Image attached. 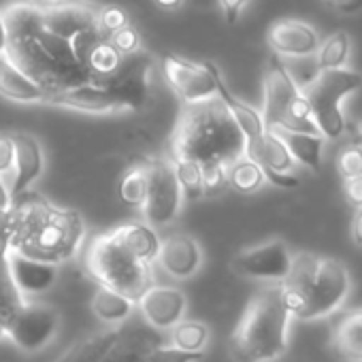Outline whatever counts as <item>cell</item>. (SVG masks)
I'll list each match as a JSON object with an SVG mask.
<instances>
[{
	"mask_svg": "<svg viewBox=\"0 0 362 362\" xmlns=\"http://www.w3.org/2000/svg\"><path fill=\"white\" fill-rule=\"evenodd\" d=\"M98 11L100 9L81 0H60V3L41 5V28L49 35L73 41L86 30L100 28Z\"/></svg>",
	"mask_w": 362,
	"mask_h": 362,
	"instance_id": "12",
	"label": "cell"
},
{
	"mask_svg": "<svg viewBox=\"0 0 362 362\" xmlns=\"http://www.w3.org/2000/svg\"><path fill=\"white\" fill-rule=\"evenodd\" d=\"M16 175L11 181V197L18 199L33 190L45 170V153L41 143L28 132H16Z\"/></svg>",
	"mask_w": 362,
	"mask_h": 362,
	"instance_id": "20",
	"label": "cell"
},
{
	"mask_svg": "<svg viewBox=\"0 0 362 362\" xmlns=\"http://www.w3.org/2000/svg\"><path fill=\"white\" fill-rule=\"evenodd\" d=\"M160 64L168 86L184 103V107L207 103L220 96L218 66L214 62L199 64L175 54H164L160 58Z\"/></svg>",
	"mask_w": 362,
	"mask_h": 362,
	"instance_id": "9",
	"label": "cell"
},
{
	"mask_svg": "<svg viewBox=\"0 0 362 362\" xmlns=\"http://www.w3.org/2000/svg\"><path fill=\"white\" fill-rule=\"evenodd\" d=\"M349 54H351V39L345 30H339V33L330 35L326 41H322L320 52L315 56V66H317V71L345 69Z\"/></svg>",
	"mask_w": 362,
	"mask_h": 362,
	"instance_id": "28",
	"label": "cell"
},
{
	"mask_svg": "<svg viewBox=\"0 0 362 362\" xmlns=\"http://www.w3.org/2000/svg\"><path fill=\"white\" fill-rule=\"evenodd\" d=\"M122 345V328H107L75 341L56 362H107Z\"/></svg>",
	"mask_w": 362,
	"mask_h": 362,
	"instance_id": "22",
	"label": "cell"
},
{
	"mask_svg": "<svg viewBox=\"0 0 362 362\" xmlns=\"http://www.w3.org/2000/svg\"><path fill=\"white\" fill-rule=\"evenodd\" d=\"M7 328H9V322L5 317H0V339H7Z\"/></svg>",
	"mask_w": 362,
	"mask_h": 362,
	"instance_id": "46",
	"label": "cell"
},
{
	"mask_svg": "<svg viewBox=\"0 0 362 362\" xmlns=\"http://www.w3.org/2000/svg\"><path fill=\"white\" fill-rule=\"evenodd\" d=\"M83 237H86L83 218L73 209L54 205L43 226L16 252H22L37 260L60 264L79 252Z\"/></svg>",
	"mask_w": 362,
	"mask_h": 362,
	"instance_id": "7",
	"label": "cell"
},
{
	"mask_svg": "<svg viewBox=\"0 0 362 362\" xmlns=\"http://www.w3.org/2000/svg\"><path fill=\"white\" fill-rule=\"evenodd\" d=\"M134 307H136L134 300H130L128 296H124L115 290L103 288V286L96 288V292L90 300V309L96 315V320L109 328H119L132 315Z\"/></svg>",
	"mask_w": 362,
	"mask_h": 362,
	"instance_id": "24",
	"label": "cell"
},
{
	"mask_svg": "<svg viewBox=\"0 0 362 362\" xmlns=\"http://www.w3.org/2000/svg\"><path fill=\"white\" fill-rule=\"evenodd\" d=\"M290 322L279 284L264 286L252 296L243 317L228 339L235 362H275L290 345Z\"/></svg>",
	"mask_w": 362,
	"mask_h": 362,
	"instance_id": "3",
	"label": "cell"
},
{
	"mask_svg": "<svg viewBox=\"0 0 362 362\" xmlns=\"http://www.w3.org/2000/svg\"><path fill=\"white\" fill-rule=\"evenodd\" d=\"M247 3H250V0H218V5H220L224 18L228 22H235L241 16V11L247 7Z\"/></svg>",
	"mask_w": 362,
	"mask_h": 362,
	"instance_id": "39",
	"label": "cell"
},
{
	"mask_svg": "<svg viewBox=\"0 0 362 362\" xmlns=\"http://www.w3.org/2000/svg\"><path fill=\"white\" fill-rule=\"evenodd\" d=\"M9 252H11V237H9V230L3 222L0 224V258H7Z\"/></svg>",
	"mask_w": 362,
	"mask_h": 362,
	"instance_id": "43",
	"label": "cell"
},
{
	"mask_svg": "<svg viewBox=\"0 0 362 362\" xmlns=\"http://www.w3.org/2000/svg\"><path fill=\"white\" fill-rule=\"evenodd\" d=\"M88 275L103 288L115 290L130 300L139 303L143 294L156 286L151 264L134 258L111 233L96 235L83 258Z\"/></svg>",
	"mask_w": 362,
	"mask_h": 362,
	"instance_id": "4",
	"label": "cell"
},
{
	"mask_svg": "<svg viewBox=\"0 0 362 362\" xmlns=\"http://www.w3.org/2000/svg\"><path fill=\"white\" fill-rule=\"evenodd\" d=\"M267 43L277 58L307 60L311 56H317L322 39L311 24L303 20L284 18L269 26Z\"/></svg>",
	"mask_w": 362,
	"mask_h": 362,
	"instance_id": "13",
	"label": "cell"
},
{
	"mask_svg": "<svg viewBox=\"0 0 362 362\" xmlns=\"http://www.w3.org/2000/svg\"><path fill=\"white\" fill-rule=\"evenodd\" d=\"M360 88H362V75L349 69L320 71L303 88L309 100L315 126L326 141H334L343 136L347 124H345L341 103Z\"/></svg>",
	"mask_w": 362,
	"mask_h": 362,
	"instance_id": "6",
	"label": "cell"
},
{
	"mask_svg": "<svg viewBox=\"0 0 362 362\" xmlns=\"http://www.w3.org/2000/svg\"><path fill=\"white\" fill-rule=\"evenodd\" d=\"M13 207V197H11V186L0 175V211H9Z\"/></svg>",
	"mask_w": 362,
	"mask_h": 362,
	"instance_id": "40",
	"label": "cell"
},
{
	"mask_svg": "<svg viewBox=\"0 0 362 362\" xmlns=\"http://www.w3.org/2000/svg\"><path fill=\"white\" fill-rule=\"evenodd\" d=\"M173 160V166H175V173H177V179H179V186L184 190V197L186 201H199L207 194V188H205V173H203V166L188 160V158H170Z\"/></svg>",
	"mask_w": 362,
	"mask_h": 362,
	"instance_id": "32",
	"label": "cell"
},
{
	"mask_svg": "<svg viewBox=\"0 0 362 362\" xmlns=\"http://www.w3.org/2000/svg\"><path fill=\"white\" fill-rule=\"evenodd\" d=\"M9 52V28L5 20V11H0V56Z\"/></svg>",
	"mask_w": 362,
	"mask_h": 362,
	"instance_id": "41",
	"label": "cell"
},
{
	"mask_svg": "<svg viewBox=\"0 0 362 362\" xmlns=\"http://www.w3.org/2000/svg\"><path fill=\"white\" fill-rule=\"evenodd\" d=\"M218 86H220V98L226 103V107L230 109L235 122L239 124V128H241V132L245 136V143H247L245 156L256 162L262 147H264V141H267V136L271 132L267 122H264V115H262V111L254 109L252 105L243 103L239 96L233 94V90L224 81V75H222L220 69H218Z\"/></svg>",
	"mask_w": 362,
	"mask_h": 362,
	"instance_id": "19",
	"label": "cell"
},
{
	"mask_svg": "<svg viewBox=\"0 0 362 362\" xmlns=\"http://www.w3.org/2000/svg\"><path fill=\"white\" fill-rule=\"evenodd\" d=\"M264 184H269L264 168L247 156H243L228 168V186L241 194L258 192Z\"/></svg>",
	"mask_w": 362,
	"mask_h": 362,
	"instance_id": "27",
	"label": "cell"
},
{
	"mask_svg": "<svg viewBox=\"0 0 362 362\" xmlns=\"http://www.w3.org/2000/svg\"><path fill=\"white\" fill-rule=\"evenodd\" d=\"M7 262H9L11 279L20 290V294L24 296V300H35V296H41L47 290H52L60 275V264L37 260L16 250L9 252Z\"/></svg>",
	"mask_w": 362,
	"mask_h": 362,
	"instance_id": "18",
	"label": "cell"
},
{
	"mask_svg": "<svg viewBox=\"0 0 362 362\" xmlns=\"http://www.w3.org/2000/svg\"><path fill=\"white\" fill-rule=\"evenodd\" d=\"M343 194L347 203L356 209H362V177L343 181Z\"/></svg>",
	"mask_w": 362,
	"mask_h": 362,
	"instance_id": "38",
	"label": "cell"
},
{
	"mask_svg": "<svg viewBox=\"0 0 362 362\" xmlns=\"http://www.w3.org/2000/svg\"><path fill=\"white\" fill-rule=\"evenodd\" d=\"M207 351H186L177 345H156L143 354V362H199Z\"/></svg>",
	"mask_w": 362,
	"mask_h": 362,
	"instance_id": "33",
	"label": "cell"
},
{
	"mask_svg": "<svg viewBox=\"0 0 362 362\" xmlns=\"http://www.w3.org/2000/svg\"><path fill=\"white\" fill-rule=\"evenodd\" d=\"M0 175H3V177H13L16 175V143H13V134H0Z\"/></svg>",
	"mask_w": 362,
	"mask_h": 362,
	"instance_id": "37",
	"label": "cell"
},
{
	"mask_svg": "<svg viewBox=\"0 0 362 362\" xmlns=\"http://www.w3.org/2000/svg\"><path fill=\"white\" fill-rule=\"evenodd\" d=\"M281 141L288 145L292 158L296 164H303L305 168L317 173L322 166L324 158V143L326 139L322 134H311V132H288V130H275Z\"/></svg>",
	"mask_w": 362,
	"mask_h": 362,
	"instance_id": "25",
	"label": "cell"
},
{
	"mask_svg": "<svg viewBox=\"0 0 362 362\" xmlns=\"http://www.w3.org/2000/svg\"><path fill=\"white\" fill-rule=\"evenodd\" d=\"M145 322L156 330H173L181 320H186L188 296L175 286H151L136 303Z\"/></svg>",
	"mask_w": 362,
	"mask_h": 362,
	"instance_id": "15",
	"label": "cell"
},
{
	"mask_svg": "<svg viewBox=\"0 0 362 362\" xmlns=\"http://www.w3.org/2000/svg\"><path fill=\"white\" fill-rule=\"evenodd\" d=\"M149 192V166L147 162L128 168L119 181V199L130 207H143Z\"/></svg>",
	"mask_w": 362,
	"mask_h": 362,
	"instance_id": "30",
	"label": "cell"
},
{
	"mask_svg": "<svg viewBox=\"0 0 362 362\" xmlns=\"http://www.w3.org/2000/svg\"><path fill=\"white\" fill-rule=\"evenodd\" d=\"M173 158H188L203 168H230L245 156L247 143L226 103L218 96L207 103L186 105L173 136Z\"/></svg>",
	"mask_w": 362,
	"mask_h": 362,
	"instance_id": "1",
	"label": "cell"
},
{
	"mask_svg": "<svg viewBox=\"0 0 362 362\" xmlns=\"http://www.w3.org/2000/svg\"><path fill=\"white\" fill-rule=\"evenodd\" d=\"M107 362H136V360L134 358H122V360H107ZM139 362H143V358Z\"/></svg>",
	"mask_w": 362,
	"mask_h": 362,
	"instance_id": "48",
	"label": "cell"
},
{
	"mask_svg": "<svg viewBox=\"0 0 362 362\" xmlns=\"http://www.w3.org/2000/svg\"><path fill=\"white\" fill-rule=\"evenodd\" d=\"M62 317L56 307L39 300H26L7 328V339L26 354L45 349L60 332Z\"/></svg>",
	"mask_w": 362,
	"mask_h": 362,
	"instance_id": "10",
	"label": "cell"
},
{
	"mask_svg": "<svg viewBox=\"0 0 362 362\" xmlns=\"http://www.w3.org/2000/svg\"><path fill=\"white\" fill-rule=\"evenodd\" d=\"M351 239L356 245H362V209H356L351 218Z\"/></svg>",
	"mask_w": 362,
	"mask_h": 362,
	"instance_id": "42",
	"label": "cell"
},
{
	"mask_svg": "<svg viewBox=\"0 0 362 362\" xmlns=\"http://www.w3.org/2000/svg\"><path fill=\"white\" fill-rule=\"evenodd\" d=\"M262 92H264L262 115L269 130L320 134L303 88L277 56H273L267 64L262 77Z\"/></svg>",
	"mask_w": 362,
	"mask_h": 362,
	"instance_id": "5",
	"label": "cell"
},
{
	"mask_svg": "<svg viewBox=\"0 0 362 362\" xmlns=\"http://www.w3.org/2000/svg\"><path fill=\"white\" fill-rule=\"evenodd\" d=\"M98 24H100V30L107 35V39L111 35H115L117 30L130 26V20H128V13L122 9V7H115V5H107V7H100L98 11Z\"/></svg>",
	"mask_w": 362,
	"mask_h": 362,
	"instance_id": "35",
	"label": "cell"
},
{
	"mask_svg": "<svg viewBox=\"0 0 362 362\" xmlns=\"http://www.w3.org/2000/svg\"><path fill=\"white\" fill-rule=\"evenodd\" d=\"M47 105L64 107V109H73L81 113H92V115H111V113L128 111L126 105L100 81H90L83 86L62 90L49 96Z\"/></svg>",
	"mask_w": 362,
	"mask_h": 362,
	"instance_id": "17",
	"label": "cell"
},
{
	"mask_svg": "<svg viewBox=\"0 0 362 362\" xmlns=\"http://www.w3.org/2000/svg\"><path fill=\"white\" fill-rule=\"evenodd\" d=\"M349 288V271L341 260L309 252L294 254L292 271L279 284L288 313L303 322L334 313L345 303Z\"/></svg>",
	"mask_w": 362,
	"mask_h": 362,
	"instance_id": "2",
	"label": "cell"
},
{
	"mask_svg": "<svg viewBox=\"0 0 362 362\" xmlns=\"http://www.w3.org/2000/svg\"><path fill=\"white\" fill-rule=\"evenodd\" d=\"M115 239L141 262L153 264L158 262L160 250H162V239L156 228H151L147 222H130L122 224L113 230Z\"/></svg>",
	"mask_w": 362,
	"mask_h": 362,
	"instance_id": "23",
	"label": "cell"
},
{
	"mask_svg": "<svg viewBox=\"0 0 362 362\" xmlns=\"http://www.w3.org/2000/svg\"><path fill=\"white\" fill-rule=\"evenodd\" d=\"M170 343L186 351H207L209 326L201 320H181L170 330Z\"/></svg>",
	"mask_w": 362,
	"mask_h": 362,
	"instance_id": "31",
	"label": "cell"
},
{
	"mask_svg": "<svg viewBox=\"0 0 362 362\" xmlns=\"http://www.w3.org/2000/svg\"><path fill=\"white\" fill-rule=\"evenodd\" d=\"M153 3L164 11H177V9H181V5H184L186 0H153Z\"/></svg>",
	"mask_w": 362,
	"mask_h": 362,
	"instance_id": "44",
	"label": "cell"
},
{
	"mask_svg": "<svg viewBox=\"0 0 362 362\" xmlns=\"http://www.w3.org/2000/svg\"><path fill=\"white\" fill-rule=\"evenodd\" d=\"M124 56L111 45V41H100L88 56L86 60V69L90 71L94 81H109L122 66Z\"/></svg>",
	"mask_w": 362,
	"mask_h": 362,
	"instance_id": "29",
	"label": "cell"
},
{
	"mask_svg": "<svg viewBox=\"0 0 362 362\" xmlns=\"http://www.w3.org/2000/svg\"><path fill=\"white\" fill-rule=\"evenodd\" d=\"M147 166H149V192L145 205L141 207L143 222L160 230L177 220L186 197L179 186L173 160L158 158V160H149Z\"/></svg>",
	"mask_w": 362,
	"mask_h": 362,
	"instance_id": "8",
	"label": "cell"
},
{
	"mask_svg": "<svg viewBox=\"0 0 362 362\" xmlns=\"http://www.w3.org/2000/svg\"><path fill=\"white\" fill-rule=\"evenodd\" d=\"M328 3H330V5H334V7L339 9L341 5H345V3H347V0H328Z\"/></svg>",
	"mask_w": 362,
	"mask_h": 362,
	"instance_id": "47",
	"label": "cell"
},
{
	"mask_svg": "<svg viewBox=\"0 0 362 362\" xmlns=\"http://www.w3.org/2000/svg\"><path fill=\"white\" fill-rule=\"evenodd\" d=\"M337 168H339V175L343 177V181L362 177V145L351 143V145L343 147L337 156Z\"/></svg>",
	"mask_w": 362,
	"mask_h": 362,
	"instance_id": "34",
	"label": "cell"
},
{
	"mask_svg": "<svg viewBox=\"0 0 362 362\" xmlns=\"http://www.w3.org/2000/svg\"><path fill=\"white\" fill-rule=\"evenodd\" d=\"M332 343L341 358L349 362H362V309L351 311L334 326Z\"/></svg>",
	"mask_w": 362,
	"mask_h": 362,
	"instance_id": "26",
	"label": "cell"
},
{
	"mask_svg": "<svg viewBox=\"0 0 362 362\" xmlns=\"http://www.w3.org/2000/svg\"><path fill=\"white\" fill-rule=\"evenodd\" d=\"M111 45L126 58V56H134L141 52V37H139V30L132 28V26H126L122 30H117L115 35L109 37Z\"/></svg>",
	"mask_w": 362,
	"mask_h": 362,
	"instance_id": "36",
	"label": "cell"
},
{
	"mask_svg": "<svg viewBox=\"0 0 362 362\" xmlns=\"http://www.w3.org/2000/svg\"><path fill=\"white\" fill-rule=\"evenodd\" d=\"M0 96L24 105H47V92L33 81L7 54L0 56Z\"/></svg>",
	"mask_w": 362,
	"mask_h": 362,
	"instance_id": "21",
	"label": "cell"
},
{
	"mask_svg": "<svg viewBox=\"0 0 362 362\" xmlns=\"http://www.w3.org/2000/svg\"><path fill=\"white\" fill-rule=\"evenodd\" d=\"M292 264H294V254L288 247V243L281 239H271L260 245L241 250L233 258L235 273L258 281H271V284H281L290 275Z\"/></svg>",
	"mask_w": 362,
	"mask_h": 362,
	"instance_id": "11",
	"label": "cell"
},
{
	"mask_svg": "<svg viewBox=\"0 0 362 362\" xmlns=\"http://www.w3.org/2000/svg\"><path fill=\"white\" fill-rule=\"evenodd\" d=\"M153 62L147 54L126 56L119 71L109 79L103 81L124 105L128 111H139L149 94V79H151Z\"/></svg>",
	"mask_w": 362,
	"mask_h": 362,
	"instance_id": "14",
	"label": "cell"
},
{
	"mask_svg": "<svg viewBox=\"0 0 362 362\" xmlns=\"http://www.w3.org/2000/svg\"><path fill=\"white\" fill-rule=\"evenodd\" d=\"M205 262V254L197 237L188 233H173L162 239V250L158 256L160 269L173 279H190L194 277Z\"/></svg>",
	"mask_w": 362,
	"mask_h": 362,
	"instance_id": "16",
	"label": "cell"
},
{
	"mask_svg": "<svg viewBox=\"0 0 362 362\" xmlns=\"http://www.w3.org/2000/svg\"><path fill=\"white\" fill-rule=\"evenodd\" d=\"M354 139H356L358 145H362V119H358L356 126H354Z\"/></svg>",
	"mask_w": 362,
	"mask_h": 362,
	"instance_id": "45",
	"label": "cell"
}]
</instances>
